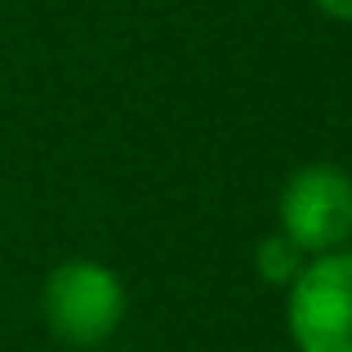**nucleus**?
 Here are the masks:
<instances>
[{
    "label": "nucleus",
    "mask_w": 352,
    "mask_h": 352,
    "mask_svg": "<svg viewBox=\"0 0 352 352\" xmlns=\"http://www.w3.org/2000/svg\"><path fill=\"white\" fill-rule=\"evenodd\" d=\"M129 290L116 267L98 258H67L50 267L41 290V317L50 335L67 348H98L120 330Z\"/></svg>",
    "instance_id": "nucleus-1"
},
{
    "label": "nucleus",
    "mask_w": 352,
    "mask_h": 352,
    "mask_svg": "<svg viewBox=\"0 0 352 352\" xmlns=\"http://www.w3.org/2000/svg\"><path fill=\"white\" fill-rule=\"evenodd\" d=\"M294 352H352V245L312 254L285 285Z\"/></svg>",
    "instance_id": "nucleus-2"
},
{
    "label": "nucleus",
    "mask_w": 352,
    "mask_h": 352,
    "mask_svg": "<svg viewBox=\"0 0 352 352\" xmlns=\"http://www.w3.org/2000/svg\"><path fill=\"white\" fill-rule=\"evenodd\" d=\"M276 232H285L303 254L352 245V174L335 161H308L281 183Z\"/></svg>",
    "instance_id": "nucleus-3"
},
{
    "label": "nucleus",
    "mask_w": 352,
    "mask_h": 352,
    "mask_svg": "<svg viewBox=\"0 0 352 352\" xmlns=\"http://www.w3.org/2000/svg\"><path fill=\"white\" fill-rule=\"evenodd\" d=\"M308 263V254H303L299 245H294L285 232H267L263 241L254 245V272L263 276L267 285H290L294 276H299V267Z\"/></svg>",
    "instance_id": "nucleus-4"
},
{
    "label": "nucleus",
    "mask_w": 352,
    "mask_h": 352,
    "mask_svg": "<svg viewBox=\"0 0 352 352\" xmlns=\"http://www.w3.org/2000/svg\"><path fill=\"white\" fill-rule=\"evenodd\" d=\"M312 5L326 18H335V23H352V0H312Z\"/></svg>",
    "instance_id": "nucleus-5"
}]
</instances>
